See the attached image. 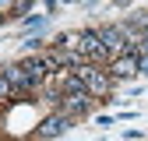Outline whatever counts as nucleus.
Segmentation results:
<instances>
[{
    "label": "nucleus",
    "instance_id": "nucleus-1",
    "mask_svg": "<svg viewBox=\"0 0 148 141\" xmlns=\"http://www.w3.org/2000/svg\"><path fill=\"white\" fill-rule=\"evenodd\" d=\"M0 74L11 81V88H14V92H28V88H35V85H39V81L28 74V67H25V64H11V67H4V70H0Z\"/></svg>",
    "mask_w": 148,
    "mask_h": 141
},
{
    "label": "nucleus",
    "instance_id": "nucleus-2",
    "mask_svg": "<svg viewBox=\"0 0 148 141\" xmlns=\"http://www.w3.org/2000/svg\"><path fill=\"white\" fill-rule=\"evenodd\" d=\"M78 78H81V85H85L88 95H102L109 88V78L102 74V70H95V67H78Z\"/></svg>",
    "mask_w": 148,
    "mask_h": 141
},
{
    "label": "nucleus",
    "instance_id": "nucleus-3",
    "mask_svg": "<svg viewBox=\"0 0 148 141\" xmlns=\"http://www.w3.org/2000/svg\"><path fill=\"white\" fill-rule=\"evenodd\" d=\"M88 106H92V95L88 92H67L60 99V113L64 116H81V113H88Z\"/></svg>",
    "mask_w": 148,
    "mask_h": 141
},
{
    "label": "nucleus",
    "instance_id": "nucleus-4",
    "mask_svg": "<svg viewBox=\"0 0 148 141\" xmlns=\"http://www.w3.org/2000/svg\"><path fill=\"white\" fill-rule=\"evenodd\" d=\"M67 127H71V116L57 113V116H49V120H42V127H39V134H42V138H57V134H64Z\"/></svg>",
    "mask_w": 148,
    "mask_h": 141
},
{
    "label": "nucleus",
    "instance_id": "nucleus-5",
    "mask_svg": "<svg viewBox=\"0 0 148 141\" xmlns=\"http://www.w3.org/2000/svg\"><path fill=\"white\" fill-rule=\"evenodd\" d=\"M113 74H116V78H131V74H138V57H134V53L116 57V60H113Z\"/></svg>",
    "mask_w": 148,
    "mask_h": 141
},
{
    "label": "nucleus",
    "instance_id": "nucleus-6",
    "mask_svg": "<svg viewBox=\"0 0 148 141\" xmlns=\"http://www.w3.org/2000/svg\"><path fill=\"white\" fill-rule=\"evenodd\" d=\"M14 95V88H11V81L4 78V74H0V99H11Z\"/></svg>",
    "mask_w": 148,
    "mask_h": 141
},
{
    "label": "nucleus",
    "instance_id": "nucleus-7",
    "mask_svg": "<svg viewBox=\"0 0 148 141\" xmlns=\"http://www.w3.org/2000/svg\"><path fill=\"white\" fill-rule=\"evenodd\" d=\"M138 70H141V74H148V57H138Z\"/></svg>",
    "mask_w": 148,
    "mask_h": 141
},
{
    "label": "nucleus",
    "instance_id": "nucleus-8",
    "mask_svg": "<svg viewBox=\"0 0 148 141\" xmlns=\"http://www.w3.org/2000/svg\"><path fill=\"white\" fill-rule=\"evenodd\" d=\"M0 21H4V14H0Z\"/></svg>",
    "mask_w": 148,
    "mask_h": 141
}]
</instances>
